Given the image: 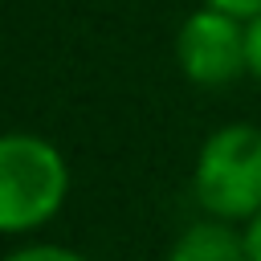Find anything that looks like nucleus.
Masks as SVG:
<instances>
[{"label":"nucleus","mask_w":261,"mask_h":261,"mask_svg":"<svg viewBox=\"0 0 261 261\" xmlns=\"http://www.w3.org/2000/svg\"><path fill=\"white\" fill-rule=\"evenodd\" d=\"M167 261H249V241L232 220L204 216L171 241Z\"/></svg>","instance_id":"nucleus-4"},{"label":"nucleus","mask_w":261,"mask_h":261,"mask_svg":"<svg viewBox=\"0 0 261 261\" xmlns=\"http://www.w3.org/2000/svg\"><path fill=\"white\" fill-rule=\"evenodd\" d=\"M192 196L208 216L249 224L261 212V126L228 122L196 155Z\"/></svg>","instance_id":"nucleus-2"},{"label":"nucleus","mask_w":261,"mask_h":261,"mask_svg":"<svg viewBox=\"0 0 261 261\" xmlns=\"http://www.w3.org/2000/svg\"><path fill=\"white\" fill-rule=\"evenodd\" d=\"M69 196L65 155L29 130L0 139V228L8 237L49 224Z\"/></svg>","instance_id":"nucleus-1"},{"label":"nucleus","mask_w":261,"mask_h":261,"mask_svg":"<svg viewBox=\"0 0 261 261\" xmlns=\"http://www.w3.org/2000/svg\"><path fill=\"white\" fill-rule=\"evenodd\" d=\"M245 241H249V261H261V212L245 224Z\"/></svg>","instance_id":"nucleus-8"},{"label":"nucleus","mask_w":261,"mask_h":261,"mask_svg":"<svg viewBox=\"0 0 261 261\" xmlns=\"http://www.w3.org/2000/svg\"><path fill=\"white\" fill-rule=\"evenodd\" d=\"M175 57L188 82L196 86H232L249 73V49H245V20L224 8H196L179 33H175Z\"/></svg>","instance_id":"nucleus-3"},{"label":"nucleus","mask_w":261,"mask_h":261,"mask_svg":"<svg viewBox=\"0 0 261 261\" xmlns=\"http://www.w3.org/2000/svg\"><path fill=\"white\" fill-rule=\"evenodd\" d=\"M204 4H212V8H224V12L241 16V20H253V16H261V0H204Z\"/></svg>","instance_id":"nucleus-7"},{"label":"nucleus","mask_w":261,"mask_h":261,"mask_svg":"<svg viewBox=\"0 0 261 261\" xmlns=\"http://www.w3.org/2000/svg\"><path fill=\"white\" fill-rule=\"evenodd\" d=\"M245 49H249V77L261 82V16L245 20Z\"/></svg>","instance_id":"nucleus-6"},{"label":"nucleus","mask_w":261,"mask_h":261,"mask_svg":"<svg viewBox=\"0 0 261 261\" xmlns=\"http://www.w3.org/2000/svg\"><path fill=\"white\" fill-rule=\"evenodd\" d=\"M4 261H90V257L65 245H24V249H12Z\"/></svg>","instance_id":"nucleus-5"}]
</instances>
